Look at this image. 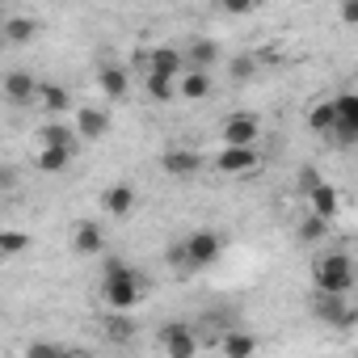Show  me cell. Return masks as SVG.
<instances>
[{
    "mask_svg": "<svg viewBox=\"0 0 358 358\" xmlns=\"http://www.w3.org/2000/svg\"><path fill=\"white\" fill-rule=\"evenodd\" d=\"M186 64H182V51L177 47H156L148 55V76H160V80H173V76H182Z\"/></svg>",
    "mask_w": 358,
    "mask_h": 358,
    "instance_id": "8fae6325",
    "label": "cell"
},
{
    "mask_svg": "<svg viewBox=\"0 0 358 358\" xmlns=\"http://www.w3.org/2000/svg\"><path fill=\"white\" fill-rule=\"evenodd\" d=\"M220 43L215 38H190V47L182 51V64H186V72H211L215 64H220Z\"/></svg>",
    "mask_w": 358,
    "mask_h": 358,
    "instance_id": "52a82bcc",
    "label": "cell"
},
{
    "mask_svg": "<svg viewBox=\"0 0 358 358\" xmlns=\"http://www.w3.org/2000/svg\"><path fill=\"white\" fill-rule=\"evenodd\" d=\"M215 169L228 173V177H245V173L262 169V156H257V148H224L215 156Z\"/></svg>",
    "mask_w": 358,
    "mask_h": 358,
    "instance_id": "ba28073f",
    "label": "cell"
},
{
    "mask_svg": "<svg viewBox=\"0 0 358 358\" xmlns=\"http://www.w3.org/2000/svg\"><path fill=\"white\" fill-rule=\"evenodd\" d=\"M30 249V236L22 228H0V253L13 257V253H26Z\"/></svg>",
    "mask_w": 358,
    "mask_h": 358,
    "instance_id": "d4e9b609",
    "label": "cell"
},
{
    "mask_svg": "<svg viewBox=\"0 0 358 358\" xmlns=\"http://www.w3.org/2000/svg\"><path fill=\"white\" fill-rule=\"evenodd\" d=\"M43 148H72V131L64 122H47L43 127Z\"/></svg>",
    "mask_w": 358,
    "mask_h": 358,
    "instance_id": "4316f807",
    "label": "cell"
},
{
    "mask_svg": "<svg viewBox=\"0 0 358 358\" xmlns=\"http://www.w3.org/2000/svg\"><path fill=\"white\" fill-rule=\"evenodd\" d=\"M320 182H324V177H320V173H316V169H312V164H308V169H303V173H299V190H303V194H308V190H316V186H320Z\"/></svg>",
    "mask_w": 358,
    "mask_h": 358,
    "instance_id": "f546056e",
    "label": "cell"
},
{
    "mask_svg": "<svg viewBox=\"0 0 358 358\" xmlns=\"http://www.w3.org/2000/svg\"><path fill=\"white\" fill-rule=\"evenodd\" d=\"M97 85H101V93H106L110 101H127V93H131V76H127V68H118V64H106V68L97 72Z\"/></svg>",
    "mask_w": 358,
    "mask_h": 358,
    "instance_id": "9a60e30c",
    "label": "cell"
},
{
    "mask_svg": "<svg viewBox=\"0 0 358 358\" xmlns=\"http://www.w3.org/2000/svg\"><path fill=\"white\" fill-rule=\"evenodd\" d=\"M173 89H177V97H186V101H203L211 93V76L207 72H182V80H177Z\"/></svg>",
    "mask_w": 358,
    "mask_h": 358,
    "instance_id": "d6986e66",
    "label": "cell"
},
{
    "mask_svg": "<svg viewBox=\"0 0 358 358\" xmlns=\"http://www.w3.org/2000/svg\"><path fill=\"white\" fill-rule=\"evenodd\" d=\"M232 76H241V80H245V76H253V59H249V55H241V59H236V68H232Z\"/></svg>",
    "mask_w": 358,
    "mask_h": 358,
    "instance_id": "1f68e13d",
    "label": "cell"
},
{
    "mask_svg": "<svg viewBox=\"0 0 358 358\" xmlns=\"http://www.w3.org/2000/svg\"><path fill=\"white\" fill-rule=\"evenodd\" d=\"M101 211H106V215H114V220L131 215V211H135V186H127V182L106 186V190H101Z\"/></svg>",
    "mask_w": 358,
    "mask_h": 358,
    "instance_id": "7c38bea8",
    "label": "cell"
},
{
    "mask_svg": "<svg viewBox=\"0 0 358 358\" xmlns=\"http://www.w3.org/2000/svg\"><path fill=\"white\" fill-rule=\"evenodd\" d=\"M143 295V278L139 270H131L122 257H110L101 270V299L110 303V312H131Z\"/></svg>",
    "mask_w": 358,
    "mask_h": 358,
    "instance_id": "6da1fadb",
    "label": "cell"
},
{
    "mask_svg": "<svg viewBox=\"0 0 358 358\" xmlns=\"http://www.w3.org/2000/svg\"><path fill=\"white\" fill-rule=\"evenodd\" d=\"M68 164H72V148H43L38 152L43 173H68Z\"/></svg>",
    "mask_w": 358,
    "mask_h": 358,
    "instance_id": "44dd1931",
    "label": "cell"
},
{
    "mask_svg": "<svg viewBox=\"0 0 358 358\" xmlns=\"http://www.w3.org/2000/svg\"><path fill=\"white\" fill-rule=\"evenodd\" d=\"M72 249H76V253H85V257L101 253V249H106V232H101V224L80 220V224L72 228Z\"/></svg>",
    "mask_w": 358,
    "mask_h": 358,
    "instance_id": "5bb4252c",
    "label": "cell"
},
{
    "mask_svg": "<svg viewBox=\"0 0 358 358\" xmlns=\"http://www.w3.org/2000/svg\"><path fill=\"white\" fill-rule=\"evenodd\" d=\"M0 262H5V253H0Z\"/></svg>",
    "mask_w": 358,
    "mask_h": 358,
    "instance_id": "d6a6232c",
    "label": "cell"
},
{
    "mask_svg": "<svg viewBox=\"0 0 358 358\" xmlns=\"http://www.w3.org/2000/svg\"><path fill=\"white\" fill-rule=\"evenodd\" d=\"M324 236H329V224H324V220L308 215V220L299 224V241H303V245H316V241H324Z\"/></svg>",
    "mask_w": 358,
    "mask_h": 358,
    "instance_id": "83f0119b",
    "label": "cell"
},
{
    "mask_svg": "<svg viewBox=\"0 0 358 358\" xmlns=\"http://www.w3.org/2000/svg\"><path fill=\"white\" fill-rule=\"evenodd\" d=\"M308 127H312L316 135H329V131H333V101H316V106L308 110Z\"/></svg>",
    "mask_w": 358,
    "mask_h": 358,
    "instance_id": "cb8c5ba5",
    "label": "cell"
},
{
    "mask_svg": "<svg viewBox=\"0 0 358 358\" xmlns=\"http://www.w3.org/2000/svg\"><path fill=\"white\" fill-rule=\"evenodd\" d=\"M333 122L358 127V97H354V93H341V97H333Z\"/></svg>",
    "mask_w": 358,
    "mask_h": 358,
    "instance_id": "603a6c76",
    "label": "cell"
},
{
    "mask_svg": "<svg viewBox=\"0 0 358 358\" xmlns=\"http://www.w3.org/2000/svg\"><path fill=\"white\" fill-rule=\"evenodd\" d=\"M148 97H152V101H173V97H177V89H173V80L148 76Z\"/></svg>",
    "mask_w": 358,
    "mask_h": 358,
    "instance_id": "f1b7e54d",
    "label": "cell"
},
{
    "mask_svg": "<svg viewBox=\"0 0 358 358\" xmlns=\"http://www.w3.org/2000/svg\"><path fill=\"white\" fill-rule=\"evenodd\" d=\"M106 337H110V341H131V337H135V320H131L127 312H110V316H106Z\"/></svg>",
    "mask_w": 358,
    "mask_h": 358,
    "instance_id": "7402d4cb",
    "label": "cell"
},
{
    "mask_svg": "<svg viewBox=\"0 0 358 358\" xmlns=\"http://www.w3.org/2000/svg\"><path fill=\"white\" fill-rule=\"evenodd\" d=\"M257 135H262V122H257L253 114H232V118H224V127H220L224 148H257Z\"/></svg>",
    "mask_w": 358,
    "mask_h": 358,
    "instance_id": "8992f818",
    "label": "cell"
},
{
    "mask_svg": "<svg viewBox=\"0 0 358 358\" xmlns=\"http://www.w3.org/2000/svg\"><path fill=\"white\" fill-rule=\"evenodd\" d=\"M308 207H312V215L316 220H333L337 211H341V194H337V186H329V182H320L316 190H308Z\"/></svg>",
    "mask_w": 358,
    "mask_h": 358,
    "instance_id": "4fadbf2b",
    "label": "cell"
},
{
    "mask_svg": "<svg viewBox=\"0 0 358 358\" xmlns=\"http://www.w3.org/2000/svg\"><path fill=\"white\" fill-rule=\"evenodd\" d=\"M156 341H160V350H164L169 358H194V354H199V337H194V329H190L186 320H169V324H160Z\"/></svg>",
    "mask_w": 358,
    "mask_h": 358,
    "instance_id": "277c9868",
    "label": "cell"
},
{
    "mask_svg": "<svg viewBox=\"0 0 358 358\" xmlns=\"http://www.w3.org/2000/svg\"><path fill=\"white\" fill-rule=\"evenodd\" d=\"M220 253H224V236L215 232V228H199V232H190L182 245H177L173 253H169V262L177 266V270H207V266H215L220 262Z\"/></svg>",
    "mask_w": 358,
    "mask_h": 358,
    "instance_id": "7a4b0ae2",
    "label": "cell"
},
{
    "mask_svg": "<svg viewBox=\"0 0 358 358\" xmlns=\"http://www.w3.org/2000/svg\"><path fill=\"white\" fill-rule=\"evenodd\" d=\"M34 34H38V22H34V17H26V13L5 17V38H9V43H30Z\"/></svg>",
    "mask_w": 358,
    "mask_h": 358,
    "instance_id": "ffe728a7",
    "label": "cell"
},
{
    "mask_svg": "<svg viewBox=\"0 0 358 358\" xmlns=\"http://www.w3.org/2000/svg\"><path fill=\"white\" fill-rule=\"evenodd\" d=\"M312 282H316V295H350L354 287L350 253H320L312 262Z\"/></svg>",
    "mask_w": 358,
    "mask_h": 358,
    "instance_id": "3957f363",
    "label": "cell"
},
{
    "mask_svg": "<svg viewBox=\"0 0 358 358\" xmlns=\"http://www.w3.org/2000/svg\"><path fill=\"white\" fill-rule=\"evenodd\" d=\"M0 89H5V101L9 106H34V97H38V80L30 72H9Z\"/></svg>",
    "mask_w": 358,
    "mask_h": 358,
    "instance_id": "30bf717a",
    "label": "cell"
},
{
    "mask_svg": "<svg viewBox=\"0 0 358 358\" xmlns=\"http://www.w3.org/2000/svg\"><path fill=\"white\" fill-rule=\"evenodd\" d=\"M22 358H68V350H64L59 341L38 337V341H30V345H26V354H22Z\"/></svg>",
    "mask_w": 358,
    "mask_h": 358,
    "instance_id": "484cf974",
    "label": "cell"
},
{
    "mask_svg": "<svg viewBox=\"0 0 358 358\" xmlns=\"http://www.w3.org/2000/svg\"><path fill=\"white\" fill-rule=\"evenodd\" d=\"M34 106L51 110V114H64V110H72V93H68V85H55V80H47V85H38V97H34Z\"/></svg>",
    "mask_w": 358,
    "mask_h": 358,
    "instance_id": "e0dca14e",
    "label": "cell"
},
{
    "mask_svg": "<svg viewBox=\"0 0 358 358\" xmlns=\"http://www.w3.org/2000/svg\"><path fill=\"white\" fill-rule=\"evenodd\" d=\"M76 131H80L85 139H106V131H110V114L97 110V106H85V110L76 114Z\"/></svg>",
    "mask_w": 358,
    "mask_h": 358,
    "instance_id": "ac0fdd59",
    "label": "cell"
},
{
    "mask_svg": "<svg viewBox=\"0 0 358 358\" xmlns=\"http://www.w3.org/2000/svg\"><path fill=\"white\" fill-rule=\"evenodd\" d=\"M220 350H224V358H253L257 337L245 333V329H228V333H220Z\"/></svg>",
    "mask_w": 358,
    "mask_h": 358,
    "instance_id": "2e32d148",
    "label": "cell"
},
{
    "mask_svg": "<svg viewBox=\"0 0 358 358\" xmlns=\"http://www.w3.org/2000/svg\"><path fill=\"white\" fill-rule=\"evenodd\" d=\"M160 169H164L169 177H177V182H182V177H194V173L203 169V156L190 152V148H169V152L160 156Z\"/></svg>",
    "mask_w": 358,
    "mask_h": 358,
    "instance_id": "9c48e42d",
    "label": "cell"
},
{
    "mask_svg": "<svg viewBox=\"0 0 358 358\" xmlns=\"http://www.w3.org/2000/svg\"><path fill=\"white\" fill-rule=\"evenodd\" d=\"M17 186V173H13V164H0V190H13Z\"/></svg>",
    "mask_w": 358,
    "mask_h": 358,
    "instance_id": "4dcf8cb0",
    "label": "cell"
},
{
    "mask_svg": "<svg viewBox=\"0 0 358 358\" xmlns=\"http://www.w3.org/2000/svg\"><path fill=\"white\" fill-rule=\"evenodd\" d=\"M312 316H316V320H324V324H337V329H354L358 308H354L345 295H316Z\"/></svg>",
    "mask_w": 358,
    "mask_h": 358,
    "instance_id": "5b68a950",
    "label": "cell"
}]
</instances>
